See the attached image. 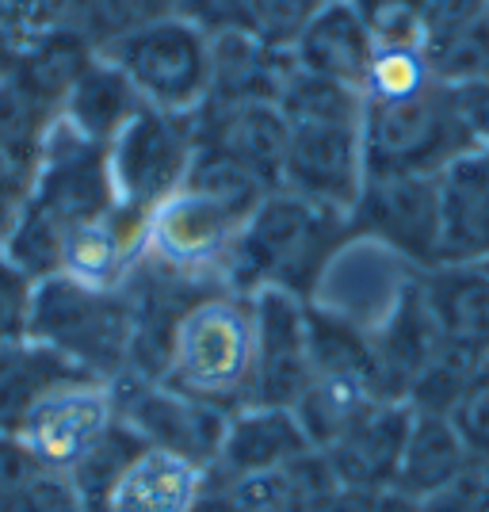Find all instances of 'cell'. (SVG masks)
<instances>
[{
  "mask_svg": "<svg viewBox=\"0 0 489 512\" xmlns=\"http://www.w3.org/2000/svg\"><path fill=\"white\" fill-rule=\"evenodd\" d=\"M31 180H35V169L23 165L16 157L0 153V249L4 241L12 237L16 222H20V211L31 195Z\"/></svg>",
  "mask_w": 489,
  "mask_h": 512,
  "instance_id": "obj_42",
  "label": "cell"
},
{
  "mask_svg": "<svg viewBox=\"0 0 489 512\" xmlns=\"http://www.w3.org/2000/svg\"><path fill=\"white\" fill-rule=\"evenodd\" d=\"M325 512H417V505L398 490H344Z\"/></svg>",
  "mask_w": 489,
  "mask_h": 512,
  "instance_id": "obj_45",
  "label": "cell"
},
{
  "mask_svg": "<svg viewBox=\"0 0 489 512\" xmlns=\"http://www.w3.org/2000/svg\"><path fill=\"white\" fill-rule=\"evenodd\" d=\"M417 283L421 272L409 260L371 237L352 234L321 272L310 295V310L371 341L394 321V314L417 291Z\"/></svg>",
  "mask_w": 489,
  "mask_h": 512,
  "instance_id": "obj_8",
  "label": "cell"
},
{
  "mask_svg": "<svg viewBox=\"0 0 489 512\" xmlns=\"http://www.w3.org/2000/svg\"><path fill=\"white\" fill-rule=\"evenodd\" d=\"M470 463H474V459L467 455L459 432L451 428L447 417L413 413V425H409V436H405L394 490L417 505V501H425L428 493L444 490L447 482H451L455 474H463Z\"/></svg>",
  "mask_w": 489,
  "mask_h": 512,
  "instance_id": "obj_27",
  "label": "cell"
},
{
  "mask_svg": "<svg viewBox=\"0 0 489 512\" xmlns=\"http://www.w3.org/2000/svg\"><path fill=\"white\" fill-rule=\"evenodd\" d=\"M35 283L20 264L0 253V344L31 337V306H35Z\"/></svg>",
  "mask_w": 489,
  "mask_h": 512,
  "instance_id": "obj_37",
  "label": "cell"
},
{
  "mask_svg": "<svg viewBox=\"0 0 489 512\" xmlns=\"http://www.w3.org/2000/svg\"><path fill=\"white\" fill-rule=\"evenodd\" d=\"M260 203L184 184L180 192H172L165 203L149 211L146 260L180 276L226 283L237 237Z\"/></svg>",
  "mask_w": 489,
  "mask_h": 512,
  "instance_id": "obj_7",
  "label": "cell"
},
{
  "mask_svg": "<svg viewBox=\"0 0 489 512\" xmlns=\"http://www.w3.org/2000/svg\"><path fill=\"white\" fill-rule=\"evenodd\" d=\"M207 490L211 467H199L172 451L146 448L111 490L104 512H199Z\"/></svg>",
  "mask_w": 489,
  "mask_h": 512,
  "instance_id": "obj_23",
  "label": "cell"
},
{
  "mask_svg": "<svg viewBox=\"0 0 489 512\" xmlns=\"http://www.w3.org/2000/svg\"><path fill=\"white\" fill-rule=\"evenodd\" d=\"M104 58L119 65L142 104L157 111L195 115L211 92V35L180 12L138 31Z\"/></svg>",
  "mask_w": 489,
  "mask_h": 512,
  "instance_id": "obj_9",
  "label": "cell"
},
{
  "mask_svg": "<svg viewBox=\"0 0 489 512\" xmlns=\"http://www.w3.org/2000/svg\"><path fill=\"white\" fill-rule=\"evenodd\" d=\"M318 4H329V0H318Z\"/></svg>",
  "mask_w": 489,
  "mask_h": 512,
  "instance_id": "obj_47",
  "label": "cell"
},
{
  "mask_svg": "<svg viewBox=\"0 0 489 512\" xmlns=\"http://www.w3.org/2000/svg\"><path fill=\"white\" fill-rule=\"evenodd\" d=\"M0 20H4V16H0Z\"/></svg>",
  "mask_w": 489,
  "mask_h": 512,
  "instance_id": "obj_49",
  "label": "cell"
},
{
  "mask_svg": "<svg viewBox=\"0 0 489 512\" xmlns=\"http://www.w3.org/2000/svg\"><path fill=\"white\" fill-rule=\"evenodd\" d=\"M180 16L203 27L207 35H230V31H245L253 35L256 0H176Z\"/></svg>",
  "mask_w": 489,
  "mask_h": 512,
  "instance_id": "obj_41",
  "label": "cell"
},
{
  "mask_svg": "<svg viewBox=\"0 0 489 512\" xmlns=\"http://www.w3.org/2000/svg\"><path fill=\"white\" fill-rule=\"evenodd\" d=\"M463 153H474V146L455 115L451 92L440 81L405 100L367 104V176H440Z\"/></svg>",
  "mask_w": 489,
  "mask_h": 512,
  "instance_id": "obj_6",
  "label": "cell"
},
{
  "mask_svg": "<svg viewBox=\"0 0 489 512\" xmlns=\"http://www.w3.org/2000/svg\"><path fill=\"white\" fill-rule=\"evenodd\" d=\"M73 379H92V375L35 337L0 344V432L16 436L46 394H54Z\"/></svg>",
  "mask_w": 489,
  "mask_h": 512,
  "instance_id": "obj_25",
  "label": "cell"
},
{
  "mask_svg": "<svg viewBox=\"0 0 489 512\" xmlns=\"http://www.w3.org/2000/svg\"><path fill=\"white\" fill-rule=\"evenodd\" d=\"M318 451L310 444L306 428L298 425L295 409L276 406H241L226 421V436L214 459V474L226 478H253V474H276L298 463L302 455Z\"/></svg>",
  "mask_w": 489,
  "mask_h": 512,
  "instance_id": "obj_19",
  "label": "cell"
},
{
  "mask_svg": "<svg viewBox=\"0 0 489 512\" xmlns=\"http://www.w3.org/2000/svg\"><path fill=\"white\" fill-rule=\"evenodd\" d=\"M276 104L287 123H363L367 115V100L360 88L302 73L295 65L279 88Z\"/></svg>",
  "mask_w": 489,
  "mask_h": 512,
  "instance_id": "obj_29",
  "label": "cell"
},
{
  "mask_svg": "<svg viewBox=\"0 0 489 512\" xmlns=\"http://www.w3.org/2000/svg\"><path fill=\"white\" fill-rule=\"evenodd\" d=\"M352 234L371 237L417 272L440 260V184L436 176H367L348 214Z\"/></svg>",
  "mask_w": 489,
  "mask_h": 512,
  "instance_id": "obj_11",
  "label": "cell"
},
{
  "mask_svg": "<svg viewBox=\"0 0 489 512\" xmlns=\"http://www.w3.org/2000/svg\"><path fill=\"white\" fill-rule=\"evenodd\" d=\"M85 0H0V16L16 23L23 39L50 35V31H77Z\"/></svg>",
  "mask_w": 489,
  "mask_h": 512,
  "instance_id": "obj_39",
  "label": "cell"
},
{
  "mask_svg": "<svg viewBox=\"0 0 489 512\" xmlns=\"http://www.w3.org/2000/svg\"><path fill=\"white\" fill-rule=\"evenodd\" d=\"M31 337L62 352L92 379L115 383L134 356V299L130 291H96L77 279L50 276L35 283Z\"/></svg>",
  "mask_w": 489,
  "mask_h": 512,
  "instance_id": "obj_4",
  "label": "cell"
},
{
  "mask_svg": "<svg viewBox=\"0 0 489 512\" xmlns=\"http://www.w3.org/2000/svg\"><path fill=\"white\" fill-rule=\"evenodd\" d=\"M283 192L352 214L367 184L363 123H287Z\"/></svg>",
  "mask_w": 489,
  "mask_h": 512,
  "instance_id": "obj_13",
  "label": "cell"
},
{
  "mask_svg": "<svg viewBox=\"0 0 489 512\" xmlns=\"http://www.w3.org/2000/svg\"><path fill=\"white\" fill-rule=\"evenodd\" d=\"M111 386L119 402V421L134 428L146 448L172 451L199 467H214L226 436V421H230L226 409H214L142 375H123Z\"/></svg>",
  "mask_w": 489,
  "mask_h": 512,
  "instance_id": "obj_12",
  "label": "cell"
},
{
  "mask_svg": "<svg viewBox=\"0 0 489 512\" xmlns=\"http://www.w3.org/2000/svg\"><path fill=\"white\" fill-rule=\"evenodd\" d=\"M413 409L405 402H379L352 428L321 451L344 490H394Z\"/></svg>",
  "mask_w": 489,
  "mask_h": 512,
  "instance_id": "obj_17",
  "label": "cell"
},
{
  "mask_svg": "<svg viewBox=\"0 0 489 512\" xmlns=\"http://www.w3.org/2000/svg\"><path fill=\"white\" fill-rule=\"evenodd\" d=\"M287 54L302 73L341 81L363 92V77L375 54V35L352 0H329V4H318V12L310 16Z\"/></svg>",
  "mask_w": 489,
  "mask_h": 512,
  "instance_id": "obj_22",
  "label": "cell"
},
{
  "mask_svg": "<svg viewBox=\"0 0 489 512\" xmlns=\"http://www.w3.org/2000/svg\"><path fill=\"white\" fill-rule=\"evenodd\" d=\"M115 184L107 165V146L88 142L85 134L54 123L46 134L43 157L31 180L20 222L0 253L20 264L31 279H50L62 268V249L73 230L115 211Z\"/></svg>",
  "mask_w": 489,
  "mask_h": 512,
  "instance_id": "obj_1",
  "label": "cell"
},
{
  "mask_svg": "<svg viewBox=\"0 0 489 512\" xmlns=\"http://www.w3.org/2000/svg\"><path fill=\"white\" fill-rule=\"evenodd\" d=\"M0 512H85V501L69 474L39 470L0 501Z\"/></svg>",
  "mask_w": 489,
  "mask_h": 512,
  "instance_id": "obj_36",
  "label": "cell"
},
{
  "mask_svg": "<svg viewBox=\"0 0 489 512\" xmlns=\"http://www.w3.org/2000/svg\"><path fill=\"white\" fill-rule=\"evenodd\" d=\"M348 237H352L348 214L276 188L264 195V203L237 237L226 268V287L241 295L283 291L310 302L321 272L329 268V260Z\"/></svg>",
  "mask_w": 489,
  "mask_h": 512,
  "instance_id": "obj_2",
  "label": "cell"
},
{
  "mask_svg": "<svg viewBox=\"0 0 489 512\" xmlns=\"http://www.w3.org/2000/svg\"><path fill=\"white\" fill-rule=\"evenodd\" d=\"M176 0H85L77 31L85 35V43L104 58L119 43L134 39L138 31H146L153 23L176 16Z\"/></svg>",
  "mask_w": 489,
  "mask_h": 512,
  "instance_id": "obj_31",
  "label": "cell"
},
{
  "mask_svg": "<svg viewBox=\"0 0 489 512\" xmlns=\"http://www.w3.org/2000/svg\"><path fill=\"white\" fill-rule=\"evenodd\" d=\"M363 23L371 27L375 46L421 43V8L425 0H352Z\"/></svg>",
  "mask_w": 489,
  "mask_h": 512,
  "instance_id": "obj_38",
  "label": "cell"
},
{
  "mask_svg": "<svg viewBox=\"0 0 489 512\" xmlns=\"http://www.w3.org/2000/svg\"><path fill=\"white\" fill-rule=\"evenodd\" d=\"M96 58H100V54L85 43L81 31H50V35H35V39L23 43L16 81H20L31 96H39L43 104H50L58 115H62L65 96L73 92V85L81 81V73H85Z\"/></svg>",
  "mask_w": 489,
  "mask_h": 512,
  "instance_id": "obj_28",
  "label": "cell"
},
{
  "mask_svg": "<svg viewBox=\"0 0 489 512\" xmlns=\"http://www.w3.org/2000/svg\"><path fill=\"white\" fill-rule=\"evenodd\" d=\"M417 512H489V463H470L444 490L417 501Z\"/></svg>",
  "mask_w": 489,
  "mask_h": 512,
  "instance_id": "obj_40",
  "label": "cell"
},
{
  "mask_svg": "<svg viewBox=\"0 0 489 512\" xmlns=\"http://www.w3.org/2000/svg\"><path fill=\"white\" fill-rule=\"evenodd\" d=\"M39 463H35V455L23 448L20 436H8V432H0V501L8 497L12 490H20L23 482L31 478V474H39Z\"/></svg>",
  "mask_w": 489,
  "mask_h": 512,
  "instance_id": "obj_44",
  "label": "cell"
},
{
  "mask_svg": "<svg viewBox=\"0 0 489 512\" xmlns=\"http://www.w3.org/2000/svg\"><path fill=\"white\" fill-rule=\"evenodd\" d=\"M23 31L16 23L0 20V88L8 85L12 77H16V69H20V54H23Z\"/></svg>",
  "mask_w": 489,
  "mask_h": 512,
  "instance_id": "obj_46",
  "label": "cell"
},
{
  "mask_svg": "<svg viewBox=\"0 0 489 512\" xmlns=\"http://www.w3.org/2000/svg\"><path fill=\"white\" fill-rule=\"evenodd\" d=\"M379 402L390 398L379 386L371 341L310 310V379L295 402V417L310 444L325 451Z\"/></svg>",
  "mask_w": 489,
  "mask_h": 512,
  "instance_id": "obj_5",
  "label": "cell"
},
{
  "mask_svg": "<svg viewBox=\"0 0 489 512\" xmlns=\"http://www.w3.org/2000/svg\"><path fill=\"white\" fill-rule=\"evenodd\" d=\"M54 123H58V111L43 104L39 96H31L16 77L0 88V153L39 169L46 134Z\"/></svg>",
  "mask_w": 489,
  "mask_h": 512,
  "instance_id": "obj_32",
  "label": "cell"
},
{
  "mask_svg": "<svg viewBox=\"0 0 489 512\" xmlns=\"http://www.w3.org/2000/svg\"><path fill=\"white\" fill-rule=\"evenodd\" d=\"M451 428L459 432L463 448L474 463H489V356L470 367L467 383L447 413Z\"/></svg>",
  "mask_w": 489,
  "mask_h": 512,
  "instance_id": "obj_35",
  "label": "cell"
},
{
  "mask_svg": "<svg viewBox=\"0 0 489 512\" xmlns=\"http://www.w3.org/2000/svg\"><path fill=\"white\" fill-rule=\"evenodd\" d=\"M310 379V302L260 291L253 295V383L245 406L295 409Z\"/></svg>",
  "mask_w": 489,
  "mask_h": 512,
  "instance_id": "obj_15",
  "label": "cell"
},
{
  "mask_svg": "<svg viewBox=\"0 0 489 512\" xmlns=\"http://www.w3.org/2000/svg\"><path fill=\"white\" fill-rule=\"evenodd\" d=\"M436 85V73L428 65V54L421 43H386L375 46L367 77H363V100L367 104H386V100H405Z\"/></svg>",
  "mask_w": 489,
  "mask_h": 512,
  "instance_id": "obj_33",
  "label": "cell"
},
{
  "mask_svg": "<svg viewBox=\"0 0 489 512\" xmlns=\"http://www.w3.org/2000/svg\"><path fill=\"white\" fill-rule=\"evenodd\" d=\"M421 46L440 85H489V8L459 31Z\"/></svg>",
  "mask_w": 489,
  "mask_h": 512,
  "instance_id": "obj_34",
  "label": "cell"
},
{
  "mask_svg": "<svg viewBox=\"0 0 489 512\" xmlns=\"http://www.w3.org/2000/svg\"><path fill=\"white\" fill-rule=\"evenodd\" d=\"M157 383L234 413L253 383V295L230 287L207 291L172 329Z\"/></svg>",
  "mask_w": 489,
  "mask_h": 512,
  "instance_id": "obj_3",
  "label": "cell"
},
{
  "mask_svg": "<svg viewBox=\"0 0 489 512\" xmlns=\"http://www.w3.org/2000/svg\"><path fill=\"white\" fill-rule=\"evenodd\" d=\"M291 73V54L272 50L256 35L230 31L211 39V92L203 104H253L279 100V88Z\"/></svg>",
  "mask_w": 489,
  "mask_h": 512,
  "instance_id": "obj_24",
  "label": "cell"
},
{
  "mask_svg": "<svg viewBox=\"0 0 489 512\" xmlns=\"http://www.w3.org/2000/svg\"><path fill=\"white\" fill-rule=\"evenodd\" d=\"M142 107L146 104H142L138 88L127 81V73L115 62H107V58H96L81 73L73 92L65 96L58 119L69 123L77 134H85L88 142L111 146L119 138V130L127 127Z\"/></svg>",
  "mask_w": 489,
  "mask_h": 512,
  "instance_id": "obj_26",
  "label": "cell"
},
{
  "mask_svg": "<svg viewBox=\"0 0 489 512\" xmlns=\"http://www.w3.org/2000/svg\"><path fill=\"white\" fill-rule=\"evenodd\" d=\"M119 421L115 386L104 379H73L46 394L16 432L43 470L69 474Z\"/></svg>",
  "mask_w": 489,
  "mask_h": 512,
  "instance_id": "obj_14",
  "label": "cell"
},
{
  "mask_svg": "<svg viewBox=\"0 0 489 512\" xmlns=\"http://www.w3.org/2000/svg\"><path fill=\"white\" fill-rule=\"evenodd\" d=\"M421 302L440 341L470 360L489 356V268L440 264L421 276Z\"/></svg>",
  "mask_w": 489,
  "mask_h": 512,
  "instance_id": "obj_20",
  "label": "cell"
},
{
  "mask_svg": "<svg viewBox=\"0 0 489 512\" xmlns=\"http://www.w3.org/2000/svg\"><path fill=\"white\" fill-rule=\"evenodd\" d=\"M440 264L489 260V153H463L440 176Z\"/></svg>",
  "mask_w": 489,
  "mask_h": 512,
  "instance_id": "obj_21",
  "label": "cell"
},
{
  "mask_svg": "<svg viewBox=\"0 0 489 512\" xmlns=\"http://www.w3.org/2000/svg\"><path fill=\"white\" fill-rule=\"evenodd\" d=\"M447 92L470 146L478 153H489V85H447Z\"/></svg>",
  "mask_w": 489,
  "mask_h": 512,
  "instance_id": "obj_43",
  "label": "cell"
},
{
  "mask_svg": "<svg viewBox=\"0 0 489 512\" xmlns=\"http://www.w3.org/2000/svg\"><path fill=\"white\" fill-rule=\"evenodd\" d=\"M486 268H489V260H486Z\"/></svg>",
  "mask_w": 489,
  "mask_h": 512,
  "instance_id": "obj_48",
  "label": "cell"
},
{
  "mask_svg": "<svg viewBox=\"0 0 489 512\" xmlns=\"http://www.w3.org/2000/svg\"><path fill=\"white\" fill-rule=\"evenodd\" d=\"M199 146L230 157L237 169L276 192L287 161V119L272 100L253 104H203L195 111Z\"/></svg>",
  "mask_w": 489,
  "mask_h": 512,
  "instance_id": "obj_16",
  "label": "cell"
},
{
  "mask_svg": "<svg viewBox=\"0 0 489 512\" xmlns=\"http://www.w3.org/2000/svg\"><path fill=\"white\" fill-rule=\"evenodd\" d=\"M142 451H146V444H142V436L134 428L123 425V421L111 425V432H107L104 440L88 451L77 467L69 470V482L81 493L85 512H104L111 490L119 486V478L127 474V467Z\"/></svg>",
  "mask_w": 489,
  "mask_h": 512,
  "instance_id": "obj_30",
  "label": "cell"
},
{
  "mask_svg": "<svg viewBox=\"0 0 489 512\" xmlns=\"http://www.w3.org/2000/svg\"><path fill=\"white\" fill-rule=\"evenodd\" d=\"M195 150H199L195 115L142 107L107 146L115 199L130 211L149 214L157 203H165L172 192L184 188Z\"/></svg>",
  "mask_w": 489,
  "mask_h": 512,
  "instance_id": "obj_10",
  "label": "cell"
},
{
  "mask_svg": "<svg viewBox=\"0 0 489 512\" xmlns=\"http://www.w3.org/2000/svg\"><path fill=\"white\" fill-rule=\"evenodd\" d=\"M146 222L149 214H138L130 207H115L104 218L73 230L62 249L58 276L77 279L96 291H123L138 264L146 260Z\"/></svg>",
  "mask_w": 489,
  "mask_h": 512,
  "instance_id": "obj_18",
  "label": "cell"
}]
</instances>
